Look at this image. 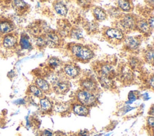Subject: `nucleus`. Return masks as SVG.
<instances>
[{"instance_id":"1","label":"nucleus","mask_w":154,"mask_h":136,"mask_svg":"<svg viewBox=\"0 0 154 136\" xmlns=\"http://www.w3.org/2000/svg\"><path fill=\"white\" fill-rule=\"evenodd\" d=\"M72 56L81 62H87L93 59L94 52L88 46L81 44H73L69 47Z\"/></svg>"},{"instance_id":"2","label":"nucleus","mask_w":154,"mask_h":136,"mask_svg":"<svg viewBox=\"0 0 154 136\" xmlns=\"http://www.w3.org/2000/svg\"><path fill=\"white\" fill-rule=\"evenodd\" d=\"M76 99L78 103L87 107H93L97 103V98L94 93L80 89L76 93Z\"/></svg>"},{"instance_id":"3","label":"nucleus","mask_w":154,"mask_h":136,"mask_svg":"<svg viewBox=\"0 0 154 136\" xmlns=\"http://www.w3.org/2000/svg\"><path fill=\"white\" fill-rule=\"evenodd\" d=\"M103 35L106 40L116 44L120 43L125 38L124 32L119 28H107L103 31Z\"/></svg>"},{"instance_id":"4","label":"nucleus","mask_w":154,"mask_h":136,"mask_svg":"<svg viewBox=\"0 0 154 136\" xmlns=\"http://www.w3.org/2000/svg\"><path fill=\"white\" fill-rule=\"evenodd\" d=\"M137 19L132 14H125L121 16L119 19L120 29L123 31L129 32L135 29Z\"/></svg>"},{"instance_id":"5","label":"nucleus","mask_w":154,"mask_h":136,"mask_svg":"<svg viewBox=\"0 0 154 136\" xmlns=\"http://www.w3.org/2000/svg\"><path fill=\"white\" fill-rule=\"evenodd\" d=\"M117 75L120 78V80L125 84L131 83L134 80V74L131 68L126 64L120 67Z\"/></svg>"},{"instance_id":"6","label":"nucleus","mask_w":154,"mask_h":136,"mask_svg":"<svg viewBox=\"0 0 154 136\" xmlns=\"http://www.w3.org/2000/svg\"><path fill=\"white\" fill-rule=\"evenodd\" d=\"M123 43L126 49L129 51H135L141 45V38L140 36H128L125 37Z\"/></svg>"},{"instance_id":"7","label":"nucleus","mask_w":154,"mask_h":136,"mask_svg":"<svg viewBox=\"0 0 154 136\" xmlns=\"http://www.w3.org/2000/svg\"><path fill=\"white\" fill-rule=\"evenodd\" d=\"M2 46L7 49H13L16 47L18 44L17 34L11 32L2 36Z\"/></svg>"},{"instance_id":"8","label":"nucleus","mask_w":154,"mask_h":136,"mask_svg":"<svg viewBox=\"0 0 154 136\" xmlns=\"http://www.w3.org/2000/svg\"><path fill=\"white\" fill-rule=\"evenodd\" d=\"M98 75L106 77L112 79L116 77V72L113 66L108 64H103L99 66V68L97 70Z\"/></svg>"},{"instance_id":"9","label":"nucleus","mask_w":154,"mask_h":136,"mask_svg":"<svg viewBox=\"0 0 154 136\" xmlns=\"http://www.w3.org/2000/svg\"><path fill=\"white\" fill-rule=\"evenodd\" d=\"M14 29V25L12 20L5 17H0V35L11 33Z\"/></svg>"},{"instance_id":"10","label":"nucleus","mask_w":154,"mask_h":136,"mask_svg":"<svg viewBox=\"0 0 154 136\" xmlns=\"http://www.w3.org/2000/svg\"><path fill=\"white\" fill-rule=\"evenodd\" d=\"M80 86L82 89L94 93L97 91L98 86L96 80L91 77H85L80 81Z\"/></svg>"},{"instance_id":"11","label":"nucleus","mask_w":154,"mask_h":136,"mask_svg":"<svg viewBox=\"0 0 154 136\" xmlns=\"http://www.w3.org/2000/svg\"><path fill=\"white\" fill-rule=\"evenodd\" d=\"M52 89L58 94H64L67 92L70 89V83L67 80L60 78L55 83L52 84Z\"/></svg>"},{"instance_id":"12","label":"nucleus","mask_w":154,"mask_h":136,"mask_svg":"<svg viewBox=\"0 0 154 136\" xmlns=\"http://www.w3.org/2000/svg\"><path fill=\"white\" fill-rule=\"evenodd\" d=\"M46 41L47 46L51 47H57L61 43V37L56 32H48L44 35Z\"/></svg>"},{"instance_id":"13","label":"nucleus","mask_w":154,"mask_h":136,"mask_svg":"<svg viewBox=\"0 0 154 136\" xmlns=\"http://www.w3.org/2000/svg\"><path fill=\"white\" fill-rule=\"evenodd\" d=\"M81 69L76 65L73 64H66L63 67V72L67 77L75 78L80 74Z\"/></svg>"},{"instance_id":"14","label":"nucleus","mask_w":154,"mask_h":136,"mask_svg":"<svg viewBox=\"0 0 154 136\" xmlns=\"http://www.w3.org/2000/svg\"><path fill=\"white\" fill-rule=\"evenodd\" d=\"M135 29L144 35H150L152 31L149 26L147 21L145 19L137 20Z\"/></svg>"},{"instance_id":"15","label":"nucleus","mask_w":154,"mask_h":136,"mask_svg":"<svg viewBox=\"0 0 154 136\" xmlns=\"http://www.w3.org/2000/svg\"><path fill=\"white\" fill-rule=\"evenodd\" d=\"M11 5L13 9L19 14L25 13L29 9V5L23 1H13Z\"/></svg>"},{"instance_id":"16","label":"nucleus","mask_w":154,"mask_h":136,"mask_svg":"<svg viewBox=\"0 0 154 136\" xmlns=\"http://www.w3.org/2000/svg\"><path fill=\"white\" fill-rule=\"evenodd\" d=\"M35 85H36L42 91L43 93H49L51 90L50 83L47 81V80L45 79L44 78H37L35 81Z\"/></svg>"},{"instance_id":"17","label":"nucleus","mask_w":154,"mask_h":136,"mask_svg":"<svg viewBox=\"0 0 154 136\" xmlns=\"http://www.w3.org/2000/svg\"><path fill=\"white\" fill-rule=\"evenodd\" d=\"M72 110L76 114L81 116H87L90 111L88 107L79 103L74 104L72 106Z\"/></svg>"},{"instance_id":"18","label":"nucleus","mask_w":154,"mask_h":136,"mask_svg":"<svg viewBox=\"0 0 154 136\" xmlns=\"http://www.w3.org/2000/svg\"><path fill=\"white\" fill-rule=\"evenodd\" d=\"M97 80L101 86L106 89H112L115 87V84L112 79L103 77L98 75L97 76Z\"/></svg>"},{"instance_id":"19","label":"nucleus","mask_w":154,"mask_h":136,"mask_svg":"<svg viewBox=\"0 0 154 136\" xmlns=\"http://www.w3.org/2000/svg\"><path fill=\"white\" fill-rule=\"evenodd\" d=\"M93 14L95 19L97 21H103L106 19L107 14L101 7H96L93 10Z\"/></svg>"},{"instance_id":"20","label":"nucleus","mask_w":154,"mask_h":136,"mask_svg":"<svg viewBox=\"0 0 154 136\" xmlns=\"http://www.w3.org/2000/svg\"><path fill=\"white\" fill-rule=\"evenodd\" d=\"M54 8L55 12L60 15L64 16L67 14L68 9L67 6L62 2L57 1L54 4Z\"/></svg>"},{"instance_id":"21","label":"nucleus","mask_w":154,"mask_h":136,"mask_svg":"<svg viewBox=\"0 0 154 136\" xmlns=\"http://www.w3.org/2000/svg\"><path fill=\"white\" fill-rule=\"evenodd\" d=\"M40 105L41 110L45 113H48L52 110L53 106L51 101L46 98L43 97L40 99Z\"/></svg>"},{"instance_id":"22","label":"nucleus","mask_w":154,"mask_h":136,"mask_svg":"<svg viewBox=\"0 0 154 136\" xmlns=\"http://www.w3.org/2000/svg\"><path fill=\"white\" fill-rule=\"evenodd\" d=\"M144 59L145 61L153 65V59H154V51L152 46H149L144 52Z\"/></svg>"},{"instance_id":"23","label":"nucleus","mask_w":154,"mask_h":136,"mask_svg":"<svg viewBox=\"0 0 154 136\" xmlns=\"http://www.w3.org/2000/svg\"><path fill=\"white\" fill-rule=\"evenodd\" d=\"M117 5L120 10L126 12H130L132 8L131 3L129 1H126V0L118 1Z\"/></svg>"},{"instance_id":"24","label":"nucleus","mask_w":154,"mask_h":136,"mask_svg":"<svg viewBox=\"0 0 154 136\" xmlns=\"http://www.w3.org/2000/svg\"><path fill=\"white\" fill-rule=\"evenodd\" d=\"M28 90L34 96L42 98L43 97V93L42 91L35 84H31L28 87Z\"/></svg>"},{"instance_id":"25","label":"nucleus","mask_w":154,"mask_h":136,"mask_svg":"<svg viewBox=\"0 0 154 136\" xmlns=\"http://www.w3.org/2000/svg\"><path fill=\"white\" fill-rule=\"evenodd\" d=\"M61 64V61L56 57H51L48 61V67L52 69H55Z\"/></svg>"},{"instance_id":"26","label":"nucleus","mask_w":154,"mask_h":136,"mask_svg":"<svg viewBox=\"0 0 154 136\" xmlns=\"http://www.w3.org/2000/svg\"><path fill=\"white\" fill-rule=\"evenodd\" d=\"M70 35L72 38L80 40L83 37L82 30L79 28H73L70 32Z\"/></svg>"},{"instance_id":"27","label":"nucleus","mask_w":154,"mask_h":136,"mask_svg":"<svg viewBox=\"0 0 154 136\" xmlns=\"http://www.w3.org/2000/svg\"><path fill=\"white\" fill-rule=\"evenodd\" d=\"M141 65V61L140 60L137 58V57H131L129 61V67L131 68V69H135L140 67Z\"/></svg>"},{"instance_id":"28","label":"nucleus","mask_w":154,"mask_h":136,"mask_svg":"<svg viewBox=\"0 0 154 136\" xmlns=\"http://www.w3.org/2000/svg\"><path fill=\"white\" fill-rule=\"evenodd\" d=\"M70 106L67 103H59L55 105L54 109L57 112L64 113L69 110Z\"/></svg>"},{"instance_id":"29","label":"nucleus","mask_w":154,"mask_h":136,"mask_svg":"<svg viewBox=\"0 0 154 136\" xmlns=\"http://www.w3.org/2000/svg\"><path fill=\"white\" fill-rule=\"evenodd\" d=\"M35 43L36 46L40 48L47 46L46 41L44 35H38L35 38Z\"/></svg>"},{"instance_id":"30","label":"nucleus","mask_w":154,"mask_h":136,"mask_svg":"<svg viewBox=\"0 0 154 136\" xmlns=\"http://www.w3.org/2000/svg\"><path fill=\"white\" fill-rule=\"evenodd\" d=\"M20 44L22 48L28 49H29L31 47L30 43L28 40V38L26 37V36H21V38L20 40Z\"/></svg>"},{"instance_id":"31","label":"nucleus","mask_w":154,"mask_h":136,"mask_svg":"<svg viewBox=\"0 0 154 136\" xmlns=\"http://www.w3.org/2000/svg\"><path fill=\"white\" fill-rule=\"evenodd\" d=\"M87 29L88 30L89 32H94L96 29L97 28L98 26L97 23H95L94 22H89L87 25Z\"/></svg>"},{"instance_id":"32","label":"nucleus","mask_w":154,"mask_h":136,"mask_svg":"<svg viewBox=\"0 0 154 136\" xmlns=\"http://www.w3.org/2000/svg\"><path fill=\"white\" fill-rule=\"evenodd\" d=\"M147 126L153 129V124H154V118L153 116H149L147 119Z\"/></svg>"},{"instance_id":"33","label":"nucleus","mask_w":154,"mask_h":136,"mask_svg":"<svg viewBox=\"0 0 154 136\" xmlns=\"http://www.w3.org/2000/svg\"><path fill=\"white\" fill-rule=\"evenodd\" d=\"M128 98H129V102H130V103H132L134 101H135L136 99V96L133 93V92H131L129 93L128 95Z\"/></svg>"},{"instance_id":"34","label":"nucleus","mask_w":154,"mask_h":136,"mask_svg":"<svg viewBox=\"0 0 154 136\" xmlns=\"http://www.w3.org/2000/svg\"><path fill=\"white\" fill-rule=\"evenodd\" d=\"M42 136H53V133L48 129H45L42 132Z\"/></svg>"},{"instance_id":"35","label":"nucleus","mask_w":154,"mask_h":136,"mask_svg":"<svg viewBox=\"0 0 154 136\" xmlns=\"http://www.w3.org/2000/svg\"><path fill=\"white\" fill-rule=\"evenodd\" d=\"M147 23H148L149 26L150 27V28L152 29H153V16L149 17V19L147 21Z\"/></svg>"},{"instance_id":"36","label":"nucleus","mask_w":154,"mask_h":136,"mask_svg":"<svg viewBox=\"0 0 154 136\" xmlns=\"http://www.w3.org/2000/svg\"><path fill=\"white\" fill-rule=\"evenodd\" d=\"M149 113V114L151 115V116H153V105L151 107Z\"/></svg>"}]
</instances>
